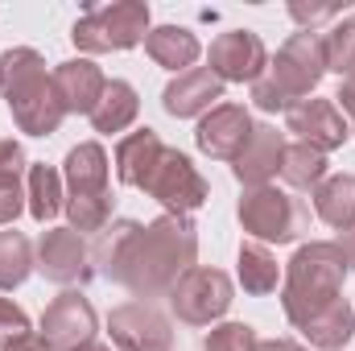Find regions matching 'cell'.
<instances>
[{
  "label": "cell",
  "mask_w": 355,
  "mask_h": 351,
  "mask_svg": "<svg viewBox=\"0 0 355 351\" xmlns=\"http://www.w3.org/2000/svg\"><path fill=\"white\" fill-rule=\"evenodd\" d=\"M194 257H198V228L190 223V215L166 211L137 232L116 285H124L137 302H149L162 293L170 298V289L194 268Z\"/></svg>",
  "instance_id": "obj_1"
},
{
  "label": "cell",
  "mask_w": 355,
  "mask_h": 351,
  "mask_svg": "<svg viewBox=\"0 0 355 351\" xmlns=\"http://www.w3.org/2000/svg\"><path fill=\"white\" fill-rule=\"evenodd\" d=\"M352 264L343 257L339 244L331 240H314V244H302L293 252V261L285 264V281H281V306H285V318L293 327L310 323L318 310L335 306L339 293H343V281H347Z\"/></svg>",
  "instance_id": "obj_2"
},
{
  "label": "cell",
  "mask_w": 355,
  "mask_h": 351,
  "mask_svg": "<svg viewBox=\"0 0 355 351\" xmlns=\"http://www.w3.org/2000/svg\"><path fill=\"white\" fill-rule=\"evenodd\" d=\"M0 75H4V95H8V112L12 124L29 137H50L58 132V124L67 120V108L58 99L54 75H46V58L33 46H17L0 58Z\"/></svg>",
  "instance_id": "obj_3"
},
{
  "label": "cell",
  "mask_w": 355,
  "mask_h": 351,
  "mask_svg": "<svg viewBox=\"0 0 355 351\" xmlns=\"http://www.w3.org/2000/svg\"><path fill=\"white\" fill-rule=\"evenodd\" d=\"M327 58H322V33H293L277 58H268L265 75L252 83V103L261 112H289L297 99L322 83Z\"/></svg>",
  "instance_id": "obj_4"
},
{
  "label": "cell",
  "mask_w": 355,
  "mask_h": 351,
  "mask_svg": "<svg viewBox=\"0 0 355 351\" xmlns=\"http://www.w3.org/2000/svg\"><path fill=\"white\" fill-rule=\"evenodd\" d=\"M149 37V4L120 0V4H87V12L75 21L71 42L83 54H112L132 50Z\"/></svg>",
  "instance_id": "obj_5"
},
{
  "label": "cell",
  "mask_w": 355,
  "mask_h": 351,
  "mask_svg": "<svg viewBox=\"0 0 355 351\" xmlns=\"http://www.w3.org/2000/svg\"><path fill=\"white\" fill-rule=\"evenodd\" d=\"M236 215H240L244 232H248L252 240H261V244H289V240H297V236L306 232V223H310V207H306L302 198H293L289 190H277L272 182L244 190Z\"/></svg>",
  "instance_id": "obj_6"
},
{
  "label": "cell",
  "mask_w": 355,
  "mask_h": 351,
  "mask_svg": "<svg viewBox=\"0 0 355 351\" xmlns=\"http://www.w3.org/2000/svg\"><path fill=\"white\" fill-rule=\"evenodd\" d=\"M232 298H236V289H232V277L223 268L194 264L170 289V310L186 327H211V323H219L227 314Z\"/></svg>",
  "instance_id": "obj_7"
},
{
  "label": "cell",
  "mask_w": 355,
  "mask_h": 351,
  "mask_svg": "<svg viewBox=\"0 0 355 351\" xmlns=\"http://www.w3.org/2000/svg\"><path fill=\"white\" fill-rule=\"evenodd\" d=\"M145 194H153L170 215H190V211H198L211 198V186H207V178L194 170V162L186 153H178V149L166 145V153L157 157L153 174L145 182Z\"/></svg>",
  "instance_id": "obj_8"
},
{
  "label": "cell",
  "mask_w": 355,
  "mask_h": 351,
  "mask_svg": "<svg viewBox=\"0 0 355 351\" xmlns=\"http://www.w3.org/2000/svg\"><path fill=\"white\" fill-rule=\"evenodd\" d=\"M33 268L62 285V289H75V285H87L95 277V264H91V248L87 240L75 232V228H50L37 248H33Z\"/></svg>",
  "instance_id": "obj_9"
},
{
  "label": "cell",
  "mask_w": 355,
  "mask_h": 351,
  "mask_svg": "<svg viewBox=\"0 0 355 351\" xmlns=\"http://www.w3.org/2000/svg\"><path fill=\"white\" fill-rule=\"evenodd\" d=\"M107 335L120 351H174L170 318L153 302H124L107 314Z\"/></svg>",
  "instance_id": "obj_10"
},
{
  "label": "cell",
  "mask_w": 355,
  "mask_h": 351,
  "mask_svg": "<svg viewBox=\"0 0 355 351\" xmlns=\"http://www.w3.org/2000/svg\"><path fill=\"white\" fill-rule=\"evenodd\" d=\"M95 327H99L95 306H91L79 289H62L46 306L37 335L54 351H79V348H87V343H95Z\"/></svg>",
  "instance_id": "obj_11"
},
{
  "label": "cell",
  "mask_w": 355,
  "mask_h": 351,
  "mask_svg": "<svg viewBox=\"0 0 355 351\" xmlns=\"http://www.w3.org/2000/svg\"><path fill=\"white\" fill-rule=\"evenodd\" d=\"M268 67L265 42L252 29H227L211 42V75L219 83H257Z\"/></svg>",
  "instance_id": "obj_12"
},
{
  "label": "cell",
  "mask_w": 355,
  "mask_h": 351,
  "mask_svg": "<svg viewBox=\"0 0 355 351\" xmlns=\"http://www.w3.org/2000/svg\"><path fill=\"white\" fill-rule=\"evenodd\" d=\"M285 132H293L297 145H310L318 153H331L352 137V128H347L343 112L335 108V99H314V95L297 99L285 112Z\"/></svg>",
  "instance_id": "obj_13"
},
{
  "label": "cell",
  "mask_w": 355,
  "mask_h": 351,
  "mask_svg": "<svg viewBox=\"0 0 355 351\" xmlns=\"http://www.w3.org/2000/svg\"><path fill=\"white\" fill-rule=\"evenodd\" d=\"M252 128H257V124H252L248 108H240V103H215V108L198 120L194 141H198V149H202L207 157H215V162H236V157L244 153Z\"/></svg>",
  "instance_id": "obj_14"
},
{
  "label": "cell",
  "mask_w": 355,
  "mask_h": 351,
  "mask_svg": "<svg viewBox=\"0 0 355 351\" xmlns=\"http://www.w3.org/2000/svg\"><path fill=\"white\" fill-rule=\"evenodd\" d=\"M285 132H277L272 124H257L252 128V137H248V145H244V153L232 162V174L236 182L244 186V190H252V186H268L272 174H281V162H285Z\"/></svg>",
  "instance_id": "obj_15"
},
{
  "label": "cell",
  "mask_w": 355,
  "mask_h": 351,
  "mask_svg": "<svg viewBox=\"0 0 355 351\" xmlns=\"http://www.w3.org/2000/svg\"><path fill=\"white\" fill-rule=\"evenodd\" d=\"M215 99H223V83L211 75V67H190V71L174 75L162 91V108L178 120L207 116L215 108Z\"/></svg>",
  "instance_id": "obj_16"
},
{
  "label": "cell",
  "mask_w": 355,
  "mask_h": 351,
  "mask_svg": "<svg viewBox=\"0 0 355 351\" xmlns=\"http://www.w3.org/2000/svg\"><path fill=\"white\" fill-rule=\"evenodd\" d=\"M107 153L99 141H83L67 153L62 162V186H67V198H107Z\"/></svg>",
  "instance_id": "obj_17"
},
{
  "label": "cell",
  "mask_w": 355,
  "mask_h": 351,
  "mask_svg": "<svg viewBox=\"0 0 355 351\" xmlns=\"http://www.w3.org/2000/svg\"><path fill=\"white\" fill-rule=\"evenodd\" d=\"M54 87H58L67 116H91V108L99 103V95L107 87V79L91 58H71V62L54 67Z\"/></svg>",
  "instance_id": "obj_18"
},
{
  "label": "cell",
  "mask_w": 355,
  "mask_h": 351,
  "mask_svg": "<svg viewBox=\"0 0 355 351\" xmlns=\"http://www.w3.org/2000/svg\"><path fill=\"white\" fill-rule=\"evenodd\" d=\"M162 153H166V141H162L153 128L128 132V137L116 145V178H120L124 186L145 190V182H149V174H153V166H157Z\"/></svg>",
  "instance_id": "obj_19"
},
{
  "label": "cell",
  "mask_w": 355,
  "mask_h": 351,
  "mask_svg": "<svg viewBox=\"0 0 355 351\" xmlns=\"http://www.w3.org/2000/svg\"><path fill=\"white\" fill-rule=\"evenodd\" d=\"M145 54H149L157 67L182 75V71H190V67L198 62L202 46H198V37H194L190 29H182V25H157V29H149V37H145Z\"/></svg>",
  "instance_id": "obj_20"
},
{
  "label": "cell",
  "mask_w": 355,
  "mask_h": 351,
  "mask_svg": "<svg viewBox=\"0 0 355 351\" xmlns=\"http://www.w3.org/2000/svg\"><path fill=\"white\" fill-rule=\"evenodd\" d=\"M25 149L12 137H0V228H8L21 211H25Z\"/></svg>",
  "instance_id": "obj_21"
},
{
  "label": "cell",
  "mask_w": 355,
  "mask_h": 351,
  "mask_svg": "<svg viewBox=\"0 0 355 351\" xmlns=\"http://www.w3.org/2000/svg\"><path fill=\"white\" fill-rule=\"evenodd\" d=\"M137 112H141V95L132 83H124V79H107V87L99 95V103L91 108V128L95 132H103V137H112V132H124L132 120H137Z\"/></svg>",
  "instance_id": "obj_22"
},
{
  "label": "cell",
  "mask_w": 355,
  "mask_h": 351,
  "mask_svg": "<svg viewBox=\"0 0 355 351\" xmlns=\"http://www.w3.org/2000/svg\"><path fill=\"white\" fill-rule=\"evenodd\" d=\"M297 331L306 335V343H310V348L339 351V348H347V343H352V335H355V310L339 298L335 306L318 310V314H314L310 323H302Z\"/></svg>",
  "instance_id": "obj_23"
},
{
  "label": "cell",
  "mask_w": 355,
  "mask_h": 351,
  "mask_svg": "<svg viewBox=\"0 0 355 351\" xmlns=\"http://www.w3.org/2000/svg\"><path fill=\"white\" fill-rule=\"evenodd\" d=\"M314 211L327 228L335 232H352L355 228V174H339V178H327L318 190H314Z\"/></svg>",
  "instance_id": "obj_24"
},
{
  "label": "cell",
  "mask_w": 355,
  "mask_h": 351,
  "mask_svg": "<svg viewBox=\"0 0 355 351\" xmlns=\"http://www.w3.org/2000/svg\"><path fill=\"white\" fill-rule=\"evenodd\" d=\"M141 228H145V223H137V219H116V223H107V228L95 236L91 264H95V273H99V277L120 281V268H124V257H128V244L137 240V232H141Z\"/></svg>",
  "instance_id": "obj_25"
},
{
  "label": "cell",
  "mask_w": 355,
  "mask_h": 351,
  "mask_svg": "<svg viewBox=\"0 0 355 351\" xmlns=\"http://www.w3.org/2000/svg\"><path fill=\"white\" fill-rule=\"evenodd\" d=\"M67 207V194H62V174L46 162L29 166L25 174V211L37 219V223H50L58 211Z\"/></svg>",
  "instance_id": "obj_26"
},
{
  "label": "cell",
  "mask_w": 355,
  "mask_h": 351,
  "mask_svg": "<svg viewBox=\"0 0 355 351\" xmlns=\"http://www.w3.org/2000/svg\"><path fill=\"white\" fill-rule=\"evenodd\" d=\"M281 281V264L261 240H244L240 244V285L244 293H272Z\"/></svg>",
  "instance_id": "obj_27"
},
{
  "label": "cell",
  "mask_w": 355,
  "mask_h": 351,
  "mask_svg": "<svg viewBox=\"0 0 355 351\" xmlns=\"http://www.w3.org/2000/svg\"><path fill=\"white\" fill-rule=\"evenodd\" d=\"M281 178L289 190H318L327 182V153H318L310 145H285Z\"/></svg>",
  "instance_id": "obj_28"
},
{
  "label": "cell",
  "mask_w": 355,
  "mask_h": 351,
  "mask_svg": "<svg viewBox=\"0 0 355 351\" xmlns=\"http://www.w3.org/2000/svg\"><path fill=\"white\" fill-rule=\"evenodd\" d=\"M322 58H327V71H335L339 79H355V17L335 21L322 33Z\"/></svg>",
  "instance_id": "obj_29"
},
{
  "label": "cell",
  "mask_w": 355,
  "mask_h": 351,
  "mask_svg": "<svg viewBox=\"0 0 355 351\" xmlns=\"http://www.w3.org/2000/svg\"><path fill=\"white\" fill-rule=\"evenodd\" d=\"M33 273V244L21 232H0V289H17Z\"/></svg>",
  "instance_id": "obj_30"
},
{
  "label": "cell",
  "mask_w": 355,
  "mask_h": 351,
  "mask_svg": "<svg viewBox=\"0 0 355 351\" xmlns=\"http://www.w3.org/2000/svg\"><path fill=\"white\" fill-rule=\"evenodd\" d=\"M257 348H261V339L248 323H219L202 339V351H257Z\"/></svg>",
  "instance_id": "obj_31"
},
{
  "label": "cell",
  "mask_w": 355,
  "mask_h": 351,
  "mask_svg": "<svg viewBox=\"0 0 355 351\" xmlns=\"http://www.w3.org/2000/svg\"><path fill=\"white\" fill-rule=\"evenodd\" d=\"M25 335H29V314H25L17 302L0 298V351L12 348V343L25 339Z\"/></svg>",
  "instance_id": "obj_32"
},
{
  "label": "cell",
  "mask_w": 355,
  "mask_h": 351,
  "mask_svg": "<svg viewBox=\"0 0 355 351\" xmlns=\"http://www.w3.org/2000/svg\"><path fill=\"white\" fill-rule=\"evenodd\" d=\"M343 8H347V4H302V0H293V4H289V17L302 25V33H314L318 25L335 21Z\"/></svg>",
  "instance_id": "obj_33"
},
{
  "label": "cell",
  "mask_w": 355,
  "mask_h": 351,
  "mask_svg": "<svg viewBox=\"0 0 355 351\" xmlns=\"http://www.w3.org/2000/svg\"><path fill=\"white\" fill-rule=\"evenodd\" d=\"M335 108L343 112L347 128L355 132V79H343V87H339V95H335Z\"/></svg>",
  "instance_id": "obj_34"
},
{
  "label": "cell",
  "mask_w": 355,
  "mask_h": 351,
  "mask_svg": "<svg viewBox=\"0 0 355 351\" xmlns=\"http://www.w3.org/2000/svg\"><path fill=\"white\" fill-rule=\"evenodd\" d=\"M257 351H310V348H302V343H293V339H261Z\"/></svg>",
  "instance_id": "obj_35"
},
{
  "label": "cell",
  "mask_w": 355,
  "mask_h": 351,
  "mask_svg": "<svg viewBox=\"0 0 355 351\" xmlns=\"http://www.w3.org/2000/svg\"><path fill=\"white\" fill-rule=\"evenodd\" d=\"M339 248H343V257H347V264L355 268V228L347 232V236H339Z\"/></svg>",
  "instance_id": "obj_36"
},
{
  "label": "cell",
  "mask_w": 355,
  "mask_h": 351,
  "mask_svg": "<svg viewBox=\"0 0 355 351\" xmlns=\"http://www.w3.org/2000/svg\"><path fill=\"white\" fill-rule=\"evenodd\" d=\"M79 351H112V348H103V343H87V348H79Z\"/></svg>",
  "instance_id": "obj_37"
},
{
  "label": "cell",
  "mask_w": 355,
  "mask_h": 351,
  "mask_svg": "<svg viewBox=\"0 0 355 351\" xmlns=\"http://www.w3.org/2000/svg\"><path fill=\"white\" fill-rule=\"evenodd\" d=\"M0 91H4V75H0Z\"/></svg>",
  "instance_id": "obj_38"
}]
</instances>
